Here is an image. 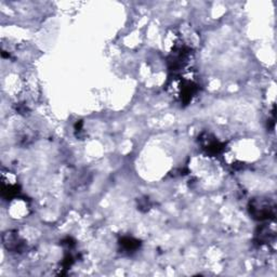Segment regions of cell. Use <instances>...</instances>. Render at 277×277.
<instances>
[{"mask_svg": "<svg viewBox=\"0 0 277 277\" xmlns=\"http://www.w3.org/2000/svg\"><path fill=\"white\" fill-rule=\"evenodd\" d=\"M120 244H121V246L126 249V251H128V252H131V251H133V250H136L138 247V241H135L133 238H129V237L122 239V243H120Z\"/></svg>", "mask_w": 277, "mask_h": 277, "instance_id": "cell-3", "label": "cell"}, {"mask_svg": "<svg viewBox=\"0 0 277 277\" xmlns=\"http://www.w3.org/2000/svg\"><path fill=\"white\" fill-rule=\"evenodd\" d=\"M2 244L4 248L12 252H21L25 247L24 241L17 232L8 231L2 235Z\"/></svg>", "mask_w": 277, "mask_h": 277, "instance_id": "cell-1", "label": "cell"}, {"mask_svg": "<svg viewBox=\"0 0 277 277\" xmlns=\"http://www.w3.org/2000/svg\"><path fill=\"white\" fill-rule=\"evenodd\" d=\"M200 141H201L202 148H204L207 153L214 154V155H216V154L220 153V151L222 150L221 143L218 141L216 138H214L210 135H205L200 138Z\"/></svg>", "mask_w": 277, "mask_h": 277, "instance_id": "cell-2", "label": "cell"}]
</instances>
